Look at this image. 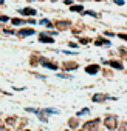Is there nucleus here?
<instances>
[{"instance_id":"obj_5","label":"nucleus","mask_w":127,"mask_h":131,"mask_svg":"<svg viewBox=\"0 0 127 131\" xmlns=\"http://www.w3.org/2000/svg\"><path fill=\"white\" fill-rule=\"evenodd\" d=\"M99 71V67H98V65H88V67L85 68V73L87 74H96Z\"/></svg>"},{"instance_id":"obj_17","label":"nucleus","mask_w":127,"mask_h":131,"mask_svg":"<svg viewBox=\"0 0 127 131\" xmlns=\"http://www.w3.org/2000/svg\"><path fill=\"white\" fill-rule=\"evenodd\" d=\"M84 14H88V16H92V17H98V14H96V13H93V11H85Z\"/></svg>"},{"instance_id":"obj_10","label":"nucleus","mask_w":127,"mask_h":131,"mask_svg":"<svg viewBox=\"0 0 127 131\" xmlns=\"http://www.w3.org/2000/svg\"><path fill=\"white\" fill-rule=\"evenodd\" d=\"M20 14H25V16H36V9H33V8H25V9L20 11Z\"/></svg>"},{"instance_id":"obj_23","label":"nucleus","mask_w":127,"mask_h":131,"mask_svg":"<svg viewBox=\"0 0 127 131\" xmlns=\"http://www.w3.org/2000/svg\"><path fill=\"white\" fill-rule=\"evenodd\" d=\"M115 3H116V5H124L122 0H115Z\"/></svg>"},{"instance_id":"obj_24","label":"nucleus","mask_w":127,"mask_h":131,"mask_svg":"<svg viewBox=\"0 0 127 131\" xmlns=\"http://www.w3.org/2000/svg\"><path fill=\"white\" fill-rule=\"evenodd\" d=\"M5 32H6V34H13L14 31H13V29H5Z\"/></svg>"},{"instance_id":"obj_6","label":"nucleus","mask_w":127,"mask_h":131,"mask_svg":"<svg viewBox=\"0 0 127 131\" xmlns=\"http://www.w3.org/2000/svg\"><path fill=\"white\" fill-rule=\"evenodd\" d=\"M92 99H93V102H105L108 99V96L107 94H95Z\"/></svg>"},{"instance_id":"obj_16","label":"nucleus","mask_w":127,"mask_h":131,"mask_svg":"<svg viewBox=\"0 0 127 131\" xmlns=\"http://www.w3.org/2000/svg\"><path fill=\"white\" fill-rule=\"evenodd\" d=\"M78 116H82V114H88V108H84V110H81L79 113H76Z\"/></svg>"},{"instance_id":"obj_1","label":"nucleus","mask_w":127,"mask_h":131,"mask_svg":"<svg viewBox=\"0 0 127 131\" xmlns=\"http://www.w3.org/2000/svg\"><path fill=\"white\" fill-rule=\"evenodd\" d=\"M104 125L112 131V129H116V126H118V119H116V116H107L105 117V120H104Z\"/></svg>"},{"instance_id":"obj_4","label":"nucleus","mask_w":127,"mask_h":131,"mask_svg":"<svg viewBox=\"0 0 127 131\" xmlns=\"http://www.w3.org/2000/svg\"><path fill=\"white\" fill-rule=\"evenodd\" d=\"M39 62L43 65L45 68H51V70H57V65H54V63H51V62H48L47 59H43V57H40L39 59Z\"/></svg>"},{"instance_id":"obj_27","label":"nucleus","mask_w":127,"mask_h":131,"mask_svg":"<svg viewBox=\"0 0 127 131\" xmlns=\"http://www.w3.org/2000/svg\"><path fill=\"white\" fill-rule=\"evenodd\" d=\"M81 131H84V129H81Z\"/></svg>"},{"instance_id":"obj_2","label":"nucleus","mask_w":127,"mask_h":131,"mask_svg":"<svg viewBox=\"0 0 127 131\" xmlns=\"http://www.w3.org/2000/svg\"><path fill=\"white\" fill-rule=\"evenodd\" d=\"M98 125H99V119L88 120V122H85V123H84V131H95Z\"/></svg>"},{"instance_id":"obj_8","label":"nucleus","mask_w":127,"mask_h":131,"mask_svg":"<svg viewBox=\"0 0 127 131\" xmlns=\"http://www.w3.org/2000/svg\"><path fill=\"white\" fill-rule=\"evenodd\" d=\"M17 34H19V37H26V36L34 34V29H22V31H19Z\"/></svg>"},{"instance_id":"obj_20","label":"nucleus","mask_w":127,"mask_h":131,"mask_svg":"<svg viewBox=\"0 0 127 131\" xmlns=\"http://www.w3.org/2000/svg\"><path fill=\"white\" fill-rule=\"evenodd\" d=\"M88 42H90L88 39H81V40H79V43H82V45H87Z\"/></svg>"},{"instance_id":"obj_25","label":"nucleus","mask_w":127,"mask_h":131,"mask_svg":"<svg viewBox=\"0 0 127 131\" xmlns=\"http://www.w3.org/2000/svg\"><path fill=\"white\" fill-rule=\"evenodd\" d=\"M0 131H5V126L2 125V122H0Z\"/></svg>"},{"instance_id":"obj_22","label":"nucleus","mask_w":127,"mask_h":131,"mask_svg":"<svg viewBox=\"0 0 127 131\" xmlns=\"http://www.w3.org/2000/svg\"><path fill=\"white\" fill-rule=\"evenodd\" d=\"M119 39H122V40H127V34H122V32H121V34H119Z\"/></svg>"},{"instance_id":"obj_7","label":"nucleus","mask_w":127,"mask_h":131,"mask_svg":"<svg viewBox=\"0 0 127 131\" xmlns=\"http://www.w3.org/2000/svg\"><path fill=\"white\" fill-rule=\"evenodd\" d=\"M107 65H108V67H113V68H116V70H122V63H119V62H115V60H108V62H107Z\"/></svg>"},{"instance_id":"obj_21","label":"nucleus","mask_w":127,"mask_h":131,"mask_svg":"<svg viewBox=\"0 0 127 131\" xmlns=\"http://www.w3.org/2000/svg\"><path fill=\"white\" fill-rule=\"evenodd\" d=\"M0 20H2V22H6V20H10V17H8V16H0Z\"/></svg>"},{"instance_id":"obj_11","label":"nucleus","mask_w":127,"mask_h":131,"mask_svg":"<svg viewBox=\"0 0 127 131\" xmlns=\"http://www.w3.org/2000/svg\"><path fill=\"white\" fill-rule=\"evenodd\" d=\"M95 43H96V46H101V45H110V40H105V39H96Z\"/></svg>"},{"instance_id":"obj_18","label":"nucleus","mask_w":127,"mask_h":131,"mask_svg":"<svg viewBox=\"0 0 127 131\" xmlns=\"http://www.w3.org/2000/svg\"><path fill=\"white\" fill-rule=\"evenodd\" d=\"M16 122V117H8V120H6V123H10V125H13Z\"/></svg>"},{"instance_id":"obj_26","label":"nucleus","mask_w":127,"mask_h":131,"mask_svg":"<svg viewBox=\"0 0 127 131\" xmlns=\"http://www.w3.org/2000/svg\"><path fill=\"white\" fill-rule=\"evenodd\" d=\"M25 131H30V129H25Z\"/></svg>"},{"instance_id":"obj_19","label":"nucleus","mask_w":127,"mask_h":131,"mask_svg":"<svg viewBox=\"0 0 127 131\" xmlns=\"http://www.w3.org/2000/svg\"><path fill=\"white\" fill-rule=\"evenodd\" d=\"M118 131H127V123H122L121 126H119V129Z\"/></svg>"},{"instance_id":"obj_14","label":"nucleus","mask_w":127,"mask_h":131,"mask_svg":"<svg viewBox=\"0 0 127 131\" xmlns=\"http://www.w3.org/2000/svg\"><path fill=\"white\" fill-rule=\"evenodd\" d=\"M68 125H70V128H76L78 126V120L76 119H70L68 120Z\"/></svg>"},{"instance_id":"obj_15","label":"nucleus","mask_w":127,"mask_h":131,"mask_svg":"<svg viewBox=\"0 0 127 131\" xmlns=\"http://www.w3.org/2000/svg\"><path fill=\"white\" fill-rule=\"evenodd\" d=\"M11 22H13V25H20V23H23V20H20V19H13Z\"/></svg>"},{"instance_id":"obj_3","label":"nucleus","mask_w":127,"mask_h":131,"mask_svg":"<svg viewBox=\"0 0 127 131\" xmlns=\"http://www.w3.org/2000/svg\"><path fill=\"white\" fill-rule=\"evenodd\" d=\"M39 42H42V43H53V42H54V39H53L51 36H48V34L42 32V34L39 36Z\"/></svg>"},{"instance_id":"obj_9","label":"nucleus","mask_w":127,"mask_h":131,"mask_svg":"<svg viewBox=\"0 0 127 131\" xmlns=\"http://www.w3.org/2000/svg\"><path fill=\"white\" fill-rule=\"evenodd\" d=\"M63 68H65V70H76V68H78V63H73V62H65V63H63Z\"/></svg>"},{"instance_id":"obj_13","label":"nucleus","mask_w":127,"mask_h":131,"mask_svg":"<svg viewBox=\"0 0 127 131\" xmlns=\"http://www.w3.org/2000/svg\"><path fill=\"white\" fill-rule=\"evenodd\" d=\"M71 11H75V13H82V11H84V6H82V5H73V6H71Z\"/></svg>"},{"instance_id":"obj_12","label":"nucleus","mask_w":127,"mask_h":131,"mask_svg":"<svg viewBox=\"0 0 127 131\" xmlns=\"http://www.w3.org/2000/svg\"><path fill=\"white\" fill-rule=\"evenodd\" d=\"M56 26H57L59 29H65L67 26H70V22H57Z\"/></svg>"}]
</instances>
